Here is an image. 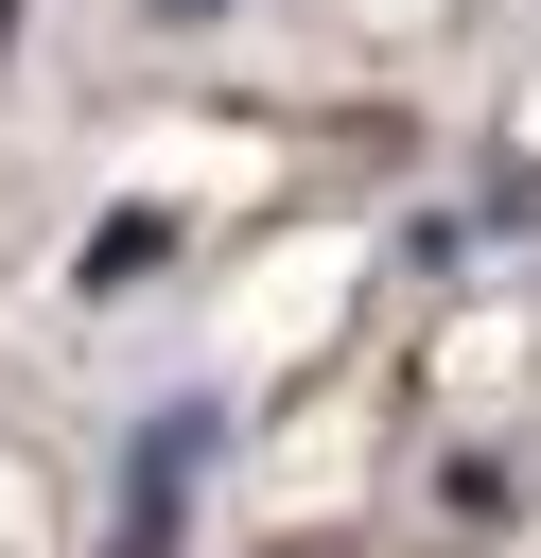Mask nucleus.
<instances>
[{
  "label": "nucleus",
  "instance_id": "nucleus-1",
  "mask_svg": "<svg viewBox=\"0 0 541 558\" xmlns=\"http://www.w3.org/2000/svg\"><path fill=\"white\" fill-rule=\"evenodd\" d=\"M192 471H209V401H157V418H140V453H122V541H105V558H175Z\"/></svg>",
  "mask_w": 541,
  "mask_h": 558
},
{
  "label": "nucleus",
  "instance_id": "nucleus-2",
  "mask_svg": "<svg viewBox=\"0 0 541 558\" xmlns=\"http://www.w3.org/2000/svg\"><path fill=\"white\" fill-rule=\"evenodd\" d=\"M157 244H175V209H105V227H87V296H122Z\"/></svg>",
  "mask_w": 541,
  "mask_h": 558
},
{
  "label": "nucleus",
  "instance_id": "nucleus-3",
  "mask_svg": "<svg viewBox=\"0 0 541 558\" xmlns=\"http://www.w3.org/2000/svg\"><path fill=\"white\" fill-rule=\"evenodd\" d=\"M157 17H227V0H157Z\"/></svg>",
  "mask_w": 541,
  "mask_h": 558
}]
</instances>
